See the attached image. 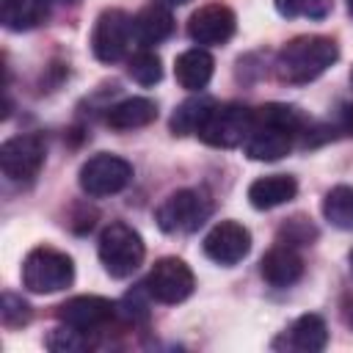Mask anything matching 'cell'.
I'll return each mask as SVG.
<instances>
[{
  "label": "cell",
  "mask_w": 353,
  "mask_h": 353,
  "mask_svg": "<svg viewBox=\"0 0 353 353\" xmlns=\"http://www.w3.org/2000/svg\"><path fill=\"white\" fill-rule=\"evenodd\" d=\"M88 342V331H77L72 325H58L50 336H47V347L58 350V353H74V350H85Z\"/></svg>",
  "instance_id": "obj_25"
},
{
  "label": "cell",
  "mask_w": 353,
  "mask_h": 353,
  "mask_svg": "<svg viewBox=\"0 0 353 353\" xmlns=\"http://www.w3.org/2000/svg\"><path fill=\"white\" fill-rule=\"evenodd\" d=\"M132 30H135V41L141 47H152V44H160L171 36L174 17H171L168 6L152 3V6H146L143 11H138L132 17Z\"/></svg>",
  "instance_id": "obj_17"
},
{
  "label": "cell",
  "mask_w": 353,
  "mask_h": 353,
  "mask_svg": "<svg viewBox=\"0 0 353 353\" xmlns=\"http://www.w3.org/2000/svg\"><path fill=\"white\" fill-rule=\"evenodd\" d=\"M317 237V229L309 223V218L303 215H295L290 218L281 232H279V243H287V245H312V240Z\"/></svg>",
  "instance_id": "obj_27"
},
{
  "label": "cell",
  "mask_w": 353,
  "mask_h": 353,
  "mask_svg": "<svg viewBox=\"0 0 353 353\" xmlns=\"http://www.w3.org/2000/svg\"><path fill=\"white\" fill-rule=\"evenodd\" d=\"M350 83H353V72H350Z\"/></svg>",
  "instance_id": "obj_33"
},
{
  "label": "cell",
  "mask_w": 353,
  "mask_h": 353,
  "mask_svg": "<svg viewBox=\"0 0 353 353\" xmlns=\"http://www.w3.org/2000/svg\"><path fill=\"white\" fill-rule=\"evenodd\" d=\"M58 320L63 325H72L77 331H99L108 320H113L116 314V303L102 298V295H77V298H69L66 303L58 306Z\"/></svg>",
  "instance_id": "obj_13"
},
{
  "label": "cell",
  "mask_w": 353,
  "mask_h": 353,
  "mask_svg": "<svg viewBox=\"0 0 353 353\" xmlns=\"http://www.w3.org/2000/svg\"><path fill=\"white\" fill-rule=\"evenodd\" d=\"M234 30H237V17L223 3L201 6L188 22V36L201 47H221L234 36Z\"/></svg>",
  "instance_id": "obj_12"
},
{
  "label": "cell",
  "mask_w": 353,
  "mask_h": 353,
  "mask_svg": "<svg viewBox=\"0 0 353 353\" xmlns=\"http://www.w3.org/2000/svg\"><path fill=\"white\" fill-rule=\"evenodd\" d=\"M254 127V110L240 102H223L212 105L210 116L204 119L201 130L196 132L207 146L215 149H234L243 146Z\"/></svg>",
  "instance_id": "obj_5"
},
{
  "label": "cell",
  "mask_w": 353,
  "mask_h": 353,
  "mask_svg": "<svg viewBox=\"0 0 353 353\" xmlns=\"http://www.w3.org/2000/svg\"><path fill=\"white\" fill-rule=\"evenodd\" d=\"M212 69H215L212 55L204 47H193V50H185L176 58L174 77L185 91H201V88H207V83L212 77Z\"/></svg>",
  "instance_id": "obj_18"
},
{
  "label": "cell",
  "mask_w": 353,
  "mask_h": 353,
  "mask_svg": "<svg viewBox=\"0 0 353 353\" xmlns=\"http://www.w3.org/2000/svg\"><path fill=\"white\" fill-rule=\"evenodd\" d=\"M44 157H47V146L41 141V135H14L8 141H3L0 146V168H3V176L8 182H19V185H28L39 176L41 165H44Z\"/></svg>",
  "instance_id": "obj_9"
},
{
  "label": "cell",
  "mask_w": 353,
  "mask_h": 353,
  "mask_svg": "<svg viewBox=\"0 0 353 353\" xmlns=\"http://www.w3.org/2000/svg\"><path fill=\"white\" fill-rule=\"evenodd\" d=\"M47 17L44 0H3L0 3V22L8 30H30Z\"/></svg>",
  "instance_id": "obj_20"
},
{
  "label": "cell",
  "mask_w": 353,
  "mask_h": 353,
  "mask_svg": "<svg viewBox=\"0 0 353 353\" xmlns=\"http://www.w3.org/2000/svg\"><path fill=\"white\" fill-rule=\"evenodd\" d=\"M336 58H339V47L334 39H328V36H295L279 50L273 69H276V77L281 83L303 85V83L317 80L325 69H331L336 63Z\"/></svg>",
  "instance_id": "obj_2"
},
{
  "label": "cell",
  "mask_w": 353,
  "mask_h": 353,
  "mask_svg": "<svg viewBox=\"0 0 353 353\" xmlns=\"http://www.w3.org/2000/svg\"><path fill=\"white\" fill-rule=\"evenodd\" d=\"M160 3L171 8V6H185V3H190V0H160Z\"/></svg>",
  "instance_id": "obj_29"
},
{
  "label": "cell",
  "mask_w": 353,
  "mask_h": 353,
  "mask_svg": "<svg viewBox=\"0 0 353 353\" xmlns=\"http://www.w3.org/2000/svg\"><path fill=\"white\" fill-rule=\"evenodd\" d=\"M210 215H212L210 196L196 188H182L157 207L154 221L165 234H185V232H196Z\"/></svg>",
  "instance_id": "obj_6"
},
{
  "label": "cell",
  "mask_w": 353,
  "mask_h": 353,
  "mask_svg": "<svg viewBox=\"0 0 353 353\" xmlns=\"http://www.w3.org/2000/svg\"><path fill=\"white\" fill-rule=\"evenodd\" d=\"M135 41L132 30V17L124 14L121 8H108L97 17L94 30H91V52L102 63H116L121 61Z\"/></svg>",
  "instance_id": "obj_8"
},
{
  "label": "cell",
  "mask_w": 353,
  "mask_h": 353,
  "mask_svg": "<svg viewBox=\"0 0 353 353\" xmlns=\"http://www.w3.org/2000/svg\"><path fill=\"white\" fill-rule=\"evenodd\" d=\"M74 281V262L50 245L33 248L22 262V284L36 295L61 292Z\"/></svg>",
  "instance_id": "obj_4"
},
{
  "label": "cell",
  "mask_w": 353,
  "mask_h": 353,
  "mask_svg": "<svg viewBox=\"0 0 353 353\" xmlns=\"http://www.w3.org/2000/svg\"><path fill=\"white\" fill-rule=\"evenodd\" d=\"M336 127H339L345 135H353V105H342L339 119H336Z\"/></svg>",
  "instance_id": "obj_28"
},
{
  "label": "cell",
  "mask_w": 353,
  "mask_h": 353,
  "mask_svg": "<svg viewBox=\"0 0 353 353\" xmlns=\"http://www.w3.org/2000/svg\"><path fill=\"white\" fill-rule=\"evenodd\" d=\"M157 119V105L146 97H127L116 105L108 108V116L105 121L113 127V130H138V127H146Z\"/></svg>",
  "instance_id": "obj_19"
},
{
  "label": "cell",
  "mask_w": 353,
  "mask_h": 353,
  "mask_svg": "<svg viewBox=\"0 0 353 353\" xmlns=\"http://www.w3.org/2000/svg\"><path fill=\"white\" fill-rule=\"evenodd\" d=\"M298 193V182L290 174H268L248 185V201L254 210H273L292 201Z\"/></svg>",
  "instance_id": "obj_16"
},
{
  "label": "cell",
  "mask_w": 353,
  "mask_h": 353,
  "mask_svg": "<svg viewBox=\"0 0 353 353\" xmlns=\"http://www.w3.org/2000/svg\"><path fill=\"white\" fill-rule=\"evenodd\" d=\"M44 3L50 6V3H77V0H44Z\"/></svg>",
  "instance_id": "obj_30"
},
{
  "label": "cell",
  "mask_w": 353,
  "mask_h": 353,
  "mask_svg": "<svg viewBox=\"0 0 353 353\" xmlns=\"http://www.w3.org/2000/svg\"><path fill=\"white\" fill-rule=\"evenodd\" d=\"M143 284H146L152 301H157V303H182L185 298H190V292L196 287V279H193V270L179 256H163L152 265Z\"/></svg>",
  "instance_id": "obj_10"
},
{
  "label": "cell",
  "mask_w": 353,
  "mask_h": 353,
  "mask_svg": "<svg viewBox=\"0 0 353 353\" xmlns=\"http://www.w3.org/2000/svg\"><path fill=\"white\" fill-rule=\"evenodd\" d=\"M251 251V232L237 221H218L204 237V254L223 268L243 262Z\"/></svg>",
  "instance_id": "obj_11"
},
{
  "label": "cell",
  "mask_w": 353,
  "mask_h": 353,
  "mask_svg": "<svg viewBox=\"0 0 353 353\" xmlns=\"http://www.w3.org/2000/svg\"><path fill=\"white\" fill-rule=\"evenodd\" d=\"M0 317H3V325H6V328H19V325H28V323H30L33 309H30L28 301H22L19 295H14V292H3Z\"/></svg>",
  "instance_id": "obj_26"
},
{
  "label": "cell",
  "mask_w": 353,
  "mask_h": 353,
  "mask_svg": "<svg viewBox=\"0 0 353 353\" xmlns=\"http://www.w3.org/2000/svg\"><path fill=\"white\" fill-rule=\"evenodd\" d=\"M127 72H130V77H132L138 85H154V83H160V77H163V63H160L157 52H152V50H138L135 55H130Z\"/></svg>",
  "instance_id": "obj_23"
},
{
  "label": "cell",
  "mask_w": 353,
  "mask_h": 353,
  "mask_svg": "<svg viewBox=\"0 0 353 353\" xmlns=\"http://www.w3.org/2000/svg\"><path fill=\"white\" fill-rule=\"evenodd\" d=\"M303 127H306V119L295 105L268 102L254 110V127L243 149L251 160H262V163L281 160L284 154H290Z\"/></svg>",
  "instance_id": "obj_1"
},
{
  "label": "cell",
  "mask_w": 353,
  "mask_h": 353,
  "mask_svg": "<svg viewBox=\"0 0 353 353\" xmlns=\"http://www.w3.org/2000/svg\"><path fill=\"white\" fill-rule=\"evenodd\" d=\"M347 262H350V273H353V248H350V254H347Z\"/></svg>",
  "instance_id": "obj_31"
},
{
  "label": "cell",
  "mask_w": 353,
  "mask_h": 353,
  "mask_svg": "<svg viewBox=\"0 0 353 353\" xmlns=\"http://www.w3.org/2000/svg\"><path fill=\"white\" fill-rule=\"evenodd\" d=\"M80 190L91 199H105V196H116L121 193L130 182H132V165L119 157V154H94L80 165L77 174Z\"/></svg>",
  "instance_id": "obj_7"
},
{
  "label": "cell",
  "mask_w": 353,
  "mask_h": 353,
  "mask_svg": "<svg viewBox=\"0 0 353 353\" xmlns=\"http://www.w3.org/2000/svg\"><path fill=\"white\" fill-rule=\"evenodd\" d=\"M323 218L342 232H353V185H334L325 193Z\"/></svg>",
  "instance_id": "obj_22"
},
{
  "label": "cell",
  "mask_w": 353,
  "mask_h": 353,
  "mask_svg": "<svg viewBox=\"0 0 353 353\" xmlns=\"http://www.w3.org/2000/svg\"><path fill=\"white\" fill-rule=\"evenodd\" d=\"M97 254H99V262L108 276L127 279L141 268V262L146 256V245H143V237L130 223L113 221L102 229Z\"/></svg>",
  "instance_id": "obj_3"
},
{
  "label": "cell",
  "mask_w": 353,
  "mask_h": 353,
  "mask_svg": "<svg viewBox=\"0 0 353 353\" xmlns=\"http://www.w3.org/2000/svg\"><path fill=\"white\" fill-rule=\"evenodd\" d=\"M325 345H328V328L320 314H301L276 342V347H287L295 353H320Z\"/></svg>",
  "instance_id": "obj_15"
},
{
  "label": "cell",
  "mask_w": 353,
  "mask_h": 353,
  "mask_svg": "<svg viewBox=\"0 0 353 353\" xmlns=\"http://www.w3.org/2000/svg\"><path fill=\"white\" fill-rule=\"evenodd\" d=\"M345 3H347V14L353 17V0H345Z\"/></svg>",
  "instance_id": "obj_32"
},
{
  "label": "cell",
  "mask_w": 353,
  "mask_h": 353,
  "mask_svg": "<svg viewBox=\"0 0 353 353\" xmlns=\"http://www.w3.org/2000/svg\"><path fill=\"white\" fill-rule=\"evenodd\" d=\"M212 105H215V102H212L210 97H204V94L185 99V102L174 110V116H171V132H174V135H196V132L201 130L204 119L210 116Z\"/></svg>",
  "instance_id": "obj_21"
},
{
  "label": "cell",
  "mask_w": 353,
  "mask_h": 353,
  "mask_svg": "<svg viewBox=\"0 0 353 353\" xmlns=\"http://www.w3.org/2000/svg\"><path fill=\"white\" fill-rule=\"evenodd\" d=\"M273 6L284 19H325L334 8V0H273Z\"/></svg>",
  "instance_id": "obj_24"
},
{
  "label": "cell",
  "mask_w": 353,
  "mask_h": 353,
  "mask_svg": "<svg viewBox=\"0 0 353 353\" xmlns=\"http://www.w3.org/2000/svg\"><path fill=\"white\" fill-rule=\"evenodd\" d=\"M259 273L270 287H292L303 276V256L295 251V245L279 243L262 256Z\"/></svg>",
  "instance_id": "obj_14"
}]
</instances>
